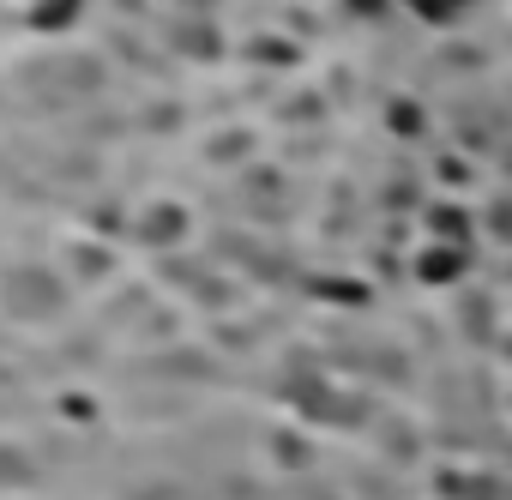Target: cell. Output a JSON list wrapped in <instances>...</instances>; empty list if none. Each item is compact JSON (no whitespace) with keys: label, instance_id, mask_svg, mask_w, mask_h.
<instances>
[{"label":"cell","instance_id":"cell-1","mask_svg":"<svg viewBox=\"0 0 512 500\" xmlns=\"http://www.w3.org/2000/svg\"><path fill=\"white\" fill-rule=\"evenodd\" d=\"M85 19V0H31L25 7V25L37 31V37H61V31H73Z\"/></svg>","mask_w":512,"mask_h":500},{"label":"cell","instance_id":"cell-2","mask_svg":"<svg viewBox=\"0 0 512 500\" xmlns=\"http://www.w3.org/2000/svg\"><path fill=\"white\" fill-rule=\"evenodd\" d=\"M464 260H470V254H464V247H458V241H434V247H428V254L416 260V278H422V284H458V272H464Z\"/></svg>","mask_w":512,"mask_h":500},{"label":"cell","instance_id":"cell-3","mask_svg":"<svg viewBox=\"0 0 512 500\" xmlns=\"http://www.w3.org/2000/svg\"><path fill=\"white\" fill-rule=\"evenodd\" d=\"M404 7H410L422 25H446V19H458V13H464L458 0H404Z\"/></svg>","mask_w":512,"mask_h":500},{"label":"cell","instance_id":"cell-4","mask_svg":"<svg viewBox=\"0 0 512 500\" xmlns=\"http://www.w3.org/2000/svg\"><path fill=\"white\" fill-rule=\"evenodd\" d=\"M458 7H470V0H458Z\"/></svg>","mask_w":512,"mask_h":500}]
</instances>
